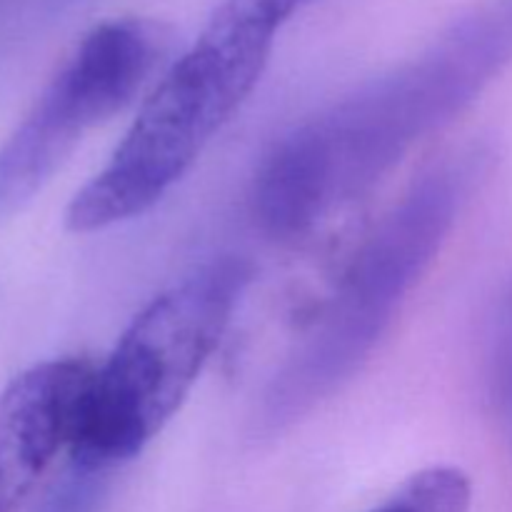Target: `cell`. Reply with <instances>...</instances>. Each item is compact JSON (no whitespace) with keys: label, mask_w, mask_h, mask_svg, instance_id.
Wrapping results in <instances>:
<instances>
[{"label":"cell","mask_w":512,"mask_h":512,"mask_svg":"<svg viewBox=\"0 0 512 512\" xmlns=\"http://www.w3.org/2000/svg\"><path fill=\"white\" fill-rule=\"evenodd\" d=\"M512 63V0H483L428 48L285 135L253 188L260 228L310 233L458 118Z\"/></svg>","instance_id":"6da1fadb"},{"label":"cell","mask_w":512,"mask_h":512,"mask_svg":"<svg viewBox=\"0 0 512 512\" xmlns=\"http://www.w3.org/2000/svg\"><path fill=\"white\" fill-rule=\"evenodd\" d=\"M300 8V0H223L160 75L108 165L70 200L65 228L98 233L165 198L253 93L280 28Z\"/></svg>","instance_id":"7a4b0ae2"},{"label":"cell","mask_w":512,"mask_h":512,"mask_svg":"<svg viewBox=\"0 0 512 512\" xmlns=\"http://www.w3.org/2000/svg\"><path fill=\"white\" fill-rule=\"evenodd\" d=\"M468 178L463 163L435 168L375 225L335 293L265 388L255 413L260 438L293 428L363 368L448 238Z\"/></svg>","instance_id":"3957f363"},{"label":"cell","mask_w":512,"mask_h":512,"mask_svg":"<svg viewBox=\"0 0 512 512\" xmlns=\"http://www.w3.org/2000/svg\"><path fill=\"white\" fill-rule=\"evenodd\" d=\"M253 278L250 263L220 258L150 300L95 368L70 460L100 475L135 458L170 423Z\"/></svg>","instance_id":"277c9868"},{"label":"cell","mask_w":512,"mask_h":512,"mask_svg":"<svg viewBox=\"0 0 512 512\" xmlns=\"http://www.w3.org/2000/svg\"><path fill=\"white\" fill-rule=\"evenodd\" d=\"M173 48L168 25L115 18L95 25L0 148V223L25 208L83 143L128 108Z\"/></svg>","instance_id":"5b68a950"},{"label":"cell","mask_w":512,"mask_h":512,"mask_svg":"<svg viewBox=\"0 0 512 512\" xmlns=\"http://www.w3.org/2000/svg\"><path fill=\"white\" fill-rule=\"evenodd\" d=\"M95 365L48 360L20 373L0 395V512H18L78 433Z\"/></svg>","instance_id":"8992f818"},{"label":"cell","mask_w":512,"mask_h":512,"mask_svg":"<svg viewBox=\"0 0 512 512\" xmlns=\"http://www.w3.org/2000/svg\"><path fill=\"white\" fill-rule=\"evenodd\" d=\"M473 485L460 468L435 465L405 480L370 512H470Z\"/></svg>","instance_id":"52a82bcc"},{"label":"cell","mask_w":512,"mask_h":512,"mask_svg":"<svg viewBox=\"0 0 512 512\" xmlns=\"http://www.w3.org/2000/svg\"><path fill=\"white\" fill-rule=\"evenodd\" d=\"M498 383L512 420V293L505 300L498 333Z\"/></svg>","instance_id":"ba28073f"}]
</instances>
